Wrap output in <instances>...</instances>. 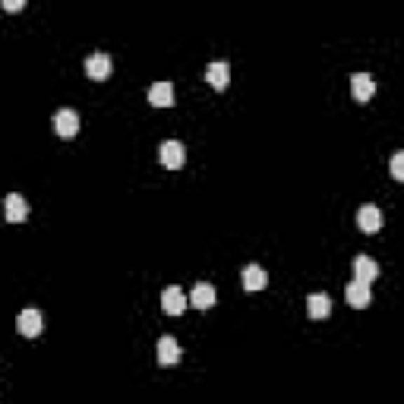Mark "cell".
<instances>
[{
    "mask_svg": "<svg viewBox=\"0 0 404 404\" xmlns=\"http://www.w3.org/2000/svg\"><path fill=\"white\" fill-rule=\"evenodd\" d=\"M187 303H193L196 309H212L215 307V288L212 284H196Z\"/></svg>",
    "mask_w": 404,
    "mask_h": 404,
    "instance_id": "16",
    "label": "cell"
},
{
    "mask_svg": "<svg viewBox=\"0 0 404 404\" xmlns=\"http://www.w3.org/2000/svg\"><path fill=\"white\" fill-rule=\"evenodd\" d=\"M332 313V297L328 294H309L307 297V316L309 319H325Z\"/></svg>",
    "mask_w": 404,
    "mask_h": 404,
    "instance_id": "12",
    "label": "cell"
},
{
    "mask_svg": "<svg viewBox=\"0 0 404 404\" xmlns=\"http://www.w3.org/2000/svg\"><path fill=\"white\" fill-rule=\"evenodd\" d=\"M206 79L212 88H218V92H224L227 82H231V67H227L224 60H212L206 67Z\"/></svg>",
    "mask_w": 404,
    "mask_h": 404,
    "instance_id": "7",
    "label": "cell"
},
{
    "mask_svg": "<svg viewBox=\"0 0 404 404\" xmlns=\"http://www.w3.org/2000/svg\"><path fill=\"white\" fill-rule=\"evenodd\" d=\"M344 297H347V303H351L354 309H366L370 307V284H363V281H357V278H354L351 284H347L344 288Z\"/></svg>",
    "mask_w": 404,
    "mask_h": 404,
    "instance_id": "10",
    "label": "cell"
},
{
    "mask_svg": "<svg viewBox=\"0 0 404 404\" xmlns=\"http://www.w3.org/2000/svg\"><path fill=\"white\" fill-rule=\"evenodd\" d=\"M187 307H189L187 294H183L180 288H164V294H161V309H164V313H168V316H180Z\"/></svg>",
    "mask_w": 404,
    "mask_h": 404,
    "instance_id": "8",
    "label": "cell"
},
{
    "mask_svg": "<svg viewBox=\"0 0 404 404\" xmlns=\"http://www.w3.org/2000/svg\"><path fill=\"white\" fill-rule=\"evenodd\" d=\"M391 177H395V180H404V152H395V155H391Z\"/></svg>",
    "mask_w": 404,
    "mask_h": 404,
    "instance_id": "17",
    "label": "cell"
},
{
    "mask_svg": "<svg viewBox=\"0 0 404 404\" xmlns=\"http://www.w3.org/2000/svg\"><path fill=\"white\" fill-rule=\"evenodd\" d=\"M4 10H22V0H6Z\"/></svg>",
    "mask_w": 404,
    "mask_h": 404,
    "instance_id": "18",
    "label": "cell"
},
{
    "mask_svg": "<svg viewBox=\"0 0 404 404\" xmlns=\"http://www.w3.org/2000/svg\"><path fill=\"white\" fill-rule=\"evenodd\" d=\"M180 357H183L180 344H177L170 335H161V338H158V363L170 366V363H180Z\"/></svg>",
    "mask_w": 404,
    "mask_h": 404,
    "instance_id": "9",
    "label": "cell"
},
{
    "mask_svg": "<svg viewBox=\"0 0 404 404\" xmlns=\"http://www.w3.org/2000/svg\"><path fill=\"white\" fill-rule=\"evenodd\" d=\"M351 92H354V101L366 105V101L376 95V79L370 73H354L351 76Z\"/></svg>",
    "mask_w": 404,
    "mask_h": 404,
    "instance_id": "6",
    "label": "cell"
},
{
    "mask_svg": "<svg viewBox=\"0 0 404 404\" xmlns=\"http://www.w3.org/2000/svg\"><path fill=\"white\" fill-rule=\"evenodd\" d=\"M149 101H152V107H170L174 105V86H170V82H155V86L149 88Z\"/></svg>",
    "mask_w": 404,
    "mask_h": 404,
    "instance_id": "15",
    "label": "cell"
},
{
    "mask_svg": "<svg viewBox=\"0 0 404 404\" xmlns=\"http://www.w3.org/2000/svg\"><path fill=\"white\" fill-rule=\"evenodd\" d=\"M41 325H44V319L38 309H22L16 319V332L25 335V338H38V335H41Z\"/></svg>",
    "mask_w": 404,
    "mask_h": 404,
    "instance_id": "5",
    "label": "cell"
},
{
    "mask_svg": "<svg viewBox=\"0 0 404 404\" xmlns=\"http://www.w3.org/2000/svg\"><path fill=\"white\" fill-rule=\"evenodd\" d=\"M357 224H360V231H363V234H379V231H382V224H385L382 208H379V206H363L357 212Z\"/></svg>",
    "mask_w": 404,
    "mask_h": 404,
    "instance_id": "4",
    "label": "cell"
},
{
    "mask_svg": "<svg viewBox=\"0 0 404 404\" xmlns=\"http://www.w3.org/2000/svg\"><path fill=\"white\" fill-rule=\"evenodd\" d=\"M354 278L363 281V284H372L379 278V265L372 262L370 256H357V259H354Z\"/></svg>",
    "mask_w": 404,
    "mask_h": 404,
    "instance_id": "14",
    "label": "cell"
},
{
    "mask_svg": "<svg viewBox=\"0 0 404 404\" xmlns=\"http://www.w3.org/2000/svg\"><path fill=\"white\" fill-rule=\"evenodd\" d=\"M111 67H114V60L105 54V50H95V54L86 57V76L95 82H105L107 76H111Z\"/></svg>",
    "mask_w": 404,
    "mask_h": 404,
    "instance_id": "1",
    "label": "cell"
},
{
    "mask_svg": "<svg viewBox=\"0 0 404 404\" xmlns=\"http://www.w3.org/2000/svg\"><path fill=\"white\" fill-rule=\"evenodd\" d=\"M4 206H6V221H13V224H19V221L29 218V202H25V196L10 193Z\"/></svg>",
    "mask_w": 404,
    "mask_h": 404,
    "instance_id": "11",
    "label": "cell"
},
{
    "mask_svg": "<svg viewBox=\"0 0 404 404\" xmlns=\"http://www.w3.org/2000/svg\"><path fill=\"white\" fill-rule=\"evenodd\" d=\"M240 278H243V288L250 290V294L252 290H262L265 284H269V275H265L262 265H246V269L240 271Z\"/></svg>",
    "mask_w": 404,
    "mask_h": 404,
    "instance_id": "13",
    "label": "cell"
},
{
    "mask_svg": "<svg viewBox=\"0 0 404 404\" xmlns=\"http://www.w3.org/2000/svg\"><path fill=\"white\" fill-rule=\"evenodd\" d=\"M54 130H57V136H63V139L76 136V133H79V114H76L73 107H60V111L54 114Z\"/></svg>",
    "mask_w": 404,
    "mask_h": 404,
    "instance_id": "2",
    "label": "cell"
},
{
    "mask_svg": "<svg viewBox=\"0 0 404 404\" xmlns=\"http://www.w3.org/2000/svg\"><path fill=\"white\" fill-rule=\"evenodd\" d=\"M183 161H187V145L177 142V139H168V142H161V164L170 170L183 168Z\"/></svg>",
    "mask_w": 404,
    "mask_h": 404,
    "instance_id": "3",
    "label": "cell"
}]
</instances>
